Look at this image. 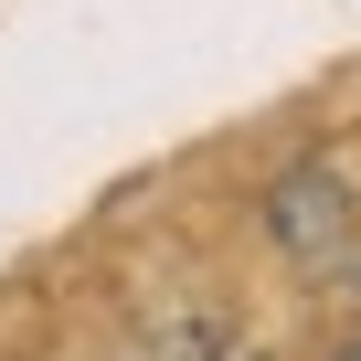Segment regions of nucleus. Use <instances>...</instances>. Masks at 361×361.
<instances>
[{
    "mask_svg": "<svg viewBox=\"0 0 361 361\" xmlns=\"http://www.w3.org/2000/svg\"><path fill=\"white\" fill-rule=\"evenodd\" d=\"M266 234L308 266V276H329V266H350V245H361V213H350V180L329 170V159H298L276 192H266Z\"/></svg>",
    "mask_w": 361,
    "mask_h": 361,
    "instance_id": "nucleus-1",
    "label": "nucleus"
},
{
    "mask_svg": "<svg viewBox=\"0 0 361 361\" xmlns=\"http://www.w3.org/2000/svg\"><path fill=\"white\" fill-rule=\"evenodd\" d=\"M340 361H361V340H350V350H340Z\"/></svg>",
    "mask_w": 361,
    "mask_h": 361,
    "instance_id": "nucleus-2",
    "label": "nucleus"
}]
</instances>
